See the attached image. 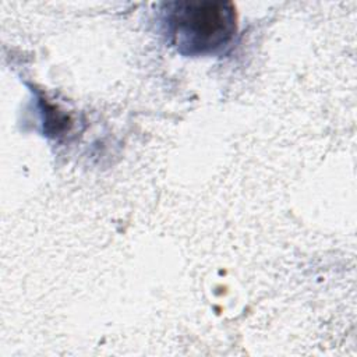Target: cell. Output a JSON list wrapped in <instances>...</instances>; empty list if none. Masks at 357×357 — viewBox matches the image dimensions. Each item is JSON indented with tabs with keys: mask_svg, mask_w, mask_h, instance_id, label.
I'll use <instances>...</instances> for the list:
<instances>
[{
	"mask_svg": "<svg viewBox=\"0 0 357 357\" xmlns=\"http://www.w3.org/2000/svg\"><path fill=\"white\" fill-rule=\"evenodd\" d=\"M167 35L185 56H205L223 49L237 29L230 1H176L167 4Z\"/></svg>",
	"mask_w": 357,
	"mask_h": 357,
	"instance_id": "cell-1",
	"label": "cell"
}]
</instances>
